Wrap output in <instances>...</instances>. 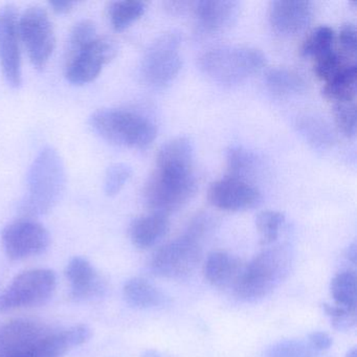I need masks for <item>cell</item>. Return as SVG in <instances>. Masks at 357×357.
I'll list each match as a JSON object with an SVG mask.
<instances>
[{
    "mask_svg": "<svg viewBox=\"0 0 357 357\" xmlns=\"http://www.w3.org/2000/svg\"><path fill=\"white\" fill-rule=\"evenodd\" d=\"M91 340L85 325L55 329L34 319H14L0 325V357H64Z\"/></svg>",
    "mask_w": 357,
    "mask_h": 357,
    "instance_id": "cell-1",
    "label": "cell"
},
{
    "mask_svg": "<svg viewBox=\"0 0 357 357\" xmlns=\"http://www.w3.org/2000/svg\"><path fill=\"white\" fill-rule=\"evenodd\" d=\"M28 195L20 206L24 218H34L51 212L61 199L66 185V171L59 152L45 146L29 169Z\"/></svg>",
    "mask_w": 357,
    "mask_h": 357,
    "instance_id": "cell-2",
    "label": "cell"
},
{
    "mask_svg": "<svg viewBox=\"0 0 357 357\" xmlns=\"http://www.w3.org/2000/svg\"><path fill=\"white\" fill-rule=\"evenodd\" d=\"M292 263L291 252L285 246L265 248L243 265L233 286L234 294L244 302L266 298L287 279Z\"/></svg>",
    "mask_w": 357,
    "mask_h": 357,
    "instance_id": "cell-3",
    "label": "cell"
},
{
    "mask_svg": "<svg viewBox=\"0 0 357 357\" xmlns=\"http://www.w3.org/2000/svg\"><path fill=\"white\" fill-rule=\"evenodd\" d=\"M91 128L99 137L121 147L144 149L156 137V127L143 114L121 108H103L89 119Z\"/></svg>",
    "mask_w": 357,
    "mask_h": 357,
    "instance_id": "cell-4",
    "label": "cell"
},
{
    "mask_svg": "<svg viewBox=\"0 0 357 357\" xmlns=\"http://www.w3.org/2000/svg\"><path fill=\"white\" fill-rule=\"evenodd\" d=\"M266 63L260 50L250 47H220L208 50L198 60L200 70L221 84H238Z\"/></svg>",
    "mask_w": 357,
    "mask_h": 357,
    "instance_id": "cell-5",
    "label": "cell"
},
{
    "mask_svg": "<svg viewBox=\"0 0 357 357\" xmlns=\"http://www.w3.org/2000/svg\"><path fill=\"white\" fill-rule=\"evenodd\" d=\"M192 174H178L156 169L144 188V200L151 212L168 216L183 208L196 191Z\"/></svg>",
    "mask_w": 357,
    "mask_h": 357,
    "instance_id": "cell-6",
    "label": "cell"
},
{
    "mask_svg": "<svg viewBox=\"0 0 357 357\" xmlns=\"http://www.w3.org/2000/svg\"><path fill=\"white\" fill-rule=\"evenodd\" d=\"M56 287L57 275L52 269L22 271L0 294V311L40 306L51 300Z\"/></svg>",
    "mask_w": 357,
    "mask_h": 357,
    "instance_id": "cell-7",
    "label": "cell"
},
{
    "mask_svg": "<svg viewBox=\"0 0 357 357\" xmlns=\"http://www.w3.org/2000/svg\"><path fill=\"white\" fill-rule=\"evenodd\" d=\"M181 37L178 33L160 35L148 47L141 62V76L150 86L160 89L170 84L183 66L179 47Z\"/></svg>",
    "mask_w": 357,
    "mask_h": 357,
    "instance_id": "cell-8",
    "label": "cell"
},
{
    "mask_svg": "<svg viewBox=\"0 0 357 357\" xmlns=\"http://www.w3.org/2000/svg\"><path fill=\"white\" fill-rule=\"evenodd\" d=\"M200 240L185 234L158 248L150 260L152 273L158 277L178 280L195 271L202 259Z\"/></svg>",
    "mask_w": 357,
    "mask_h": 357,
    "instance_id": "cell-9",
    "label": "cell"
},
{
    "mask_svg": "<svg viewBox=\"0 0 357 357\" xmlns=\"http://www.w3.org/2000/svg\"><path fill=\"white\" fill-rule=\"evenodd\" d=\"M20 37L37 70L45 68L56 45L53 24L43 8L34 6L26 10L18 22Z\"/></svg>",
    "mask_w": 357,
    "mask_h": 357,
    "instance_id": "cell-10",
    "label": "cell"
},
{
    "mask_svg": "<svg viewBox=\"0 0 357 357\" xmlns=\"http://www.w3.org/2000/svg\"><path fill=\"white\" fill-rule=\"evenodd\" d=\"M119 52V45L112 37L98 36L89 45L70 54L66 68L68 82L84 85L93 82Z\"/></svg>",
    "mask_w": 357,
    "mask_h": 357,
    "instance_id": "cell-11",
    "label": "cell"
},
{
    "mask_svg": "<svg viewBox=\"0 0 357 357\" xmlns=\"http://www.w3.org/2000/svg\"><path fill=\"white\" fill-rule=\"evenodd\" d=\"M1 243L10 260H24L43 254L51 244V235L38 221L20 218L3 229Z\"/></svg>",
    "mask_w": 357,
    "mask_h": 357,
    "instance_id": "cell-12",
    "label": "cell"
},
{
    "mask_svg": "<svg viewBox=\"0 0 357 357\" xmlns=\"http://www.w3.org/2000/svg\"><path fill=\"white\" fill-rule=\"evenodd\" d=\"M18 12L15 6L0 9V68L10 86L18 89L22 82Z\"/></svg>",
    "mask_w": 357,
    "mask_h": 357,
    "instance_id": "cell-13",
    "label": "cell"
},
{
    "mask_svg": "<svg viewBox=\"0 0 357 357\" xmlns=\"http://www.w3.org/2000/svg\"><path fill=\"white\" fill-rule=\"evenodd\" d=\"M208 199L215 208L239 212L254 208L260 202L261 195L257 188L245 181L225 177L211 185Z\"/></svg>",
    "mask_w": 357,
    "mask_h": 357,
    "instance_id": "cell-14",
    "label": "cell"
},
{
    "mask_svg": "<svg viewBox=\"0 0 357 357\" xmlns=\"http://www.w3.org/2000/svg\"><path fill=\"white\" fill-rule=\"evenodd\" d=\"M66 277L70 283V298L86 302L101 298L107 289L105 280L96 267L83 257H74L66 265Z\"/></svg>",
    "mask_w": 357,
    "mask_h": 357,
    "instance_id": "cell-15",
    "label": "cell"
},
{
    "mask_svg": "<svg viewBox=\"0 0 357 357\" xmlns=\"http://www.w3.org/2000/svg\"><path fill=\"white\" fill-rule=\"evenodd\" d=\"M312 18V5L301 0H275L269 7L271 26L280 34L292 35L304 30Z\"/></svg>",
    "mask_w": 357,
    "mask_h": 357,
    "instance_id": "cell-16",
    "label": "cell"
},
{
    "mask_svg": "<svg viewBox=\"0 0 357 357\" xmlns=\"http://www.w3.org/2000/svg\"><path fill=\"white\" fill-rule=\"evenodd\" d=\"M240 3L234 0H202L194 3V15L202 30L218 32L235 22Z\"/></svg>",
    "mask_w": 357,
    "mask_h": 357,
    "instance_id": "cell-17",
    "label": "cell"
},
{
    "mask_svg": "<svg viewBox=\"0 0 357 357\" xmlns=\"http://www.w3.org/2000/svg\"><path fill=\"white\" fill-rule=\"evenodd\" d=\"M158 169L178 174L193 173L194 146L187 137L170 139L158 154Z\"/></svg>",
    "mask_w": 357,
    "mask_h": 357,
    "instance_id": "cell-18",
    "label": "cell"
},
{
    "mask_svg": "<svg viewBox=\"0 0 357 357\" xmlns=\"http://www.w3.org/2000/svg\"><path fill=\"white\" fill-rule=\"evenodd\" d=\"M243 268L241 261L227 252L208 255L204 264V275L211 285L218 288H233Z\"/></svg>",
    "mask_w": 357,
    "mask_h": 357,
    "instance_id": "cell-19",
    "label": "cell"
},
{
    "mask_svg": "<svg viewBox=\"0 0 357 357\" xmlns=\"http://www.w3.org/2000/svg\"><path fill=\"white\" fill-rule=\"evenodd\" d=\"M170 227L168 216L150 212L137 217L129 227V237L133 245L141 250L152 248L167 235Z\"/></svg>",
    "mask_w": 357,
    "mask_h": 357,
    "instance_id": "cell-20",
    "label": "cell"
},
{
    "mask_svg": "<svg viewBox=\"0 0 357 357\" xmlns=\"http://www.w3.org/2000/svg\"><path fill=\"white\" fill-rule=\"evenodd\" d=\"M125 301L137 309H152L164 306L167 298L164 292L142 278L129 279L123 287Z\"/></svg>",
    "mask_w": 357,
    "mask_h": 357,
    "instance_id": "cell-21",
    "label": "cell"
},
{
    "mask_svg": "<svg viewBox=\"0 0 357 357\" xmlns=\"http://www.w3.org/2000/svg\"><path fill=\"white\" fill-rule=\"evenodd\" d=\"M356 64L344 66L335 76L326 82L323 95L335 103L354 102L356 96Z\"/></svg>",
    "mask_w": 357,
    "mask_h": 357,
    "instance_id": "cell-22",
    "label": "cell"
},
{
    "mask_svg": "<svg viewBox=\"0 0 357 357\" xmlns=\"http://www.w3.org/2000/svg\"><path fill=\"white\" fill-rule=\"evenodd\" d=\"M330 294L336 306L356 311V273L350 269L336 273L330 283Z\"/></svg>",
    "mask_w": 357,
    "mask_h": 357,
    "instance_id": "cell-23",
    "label": "cell"
},
{
    "mask_svg": "<svg viewBox=\"0 0 357 357\" xmlns=\"http://www.w3.org/2000/svg\"><path fill=\"white\" fill-rule=\"evenodd\" d=\"M267 86L275 95L281 97L298 95L306 89L307 83L296 70L285 68H273L266 74Z\"/></svg>",
    "mask_w": 357,
    "mask_h": 357,
    "instance_id": "cell-24",
    "label": "cell"
},
{
    "mask_svg": "<svg viewBox=\"0 0 357 357\" xmlns=\"http://www.w3.org/2000/svg\"><path fill=\"white\" fill-rule=\"evenodd\" d=\"M146 10V3L137 0L114 1L108 8L110 24L116 31H124L139 20Z\"/></svg>",
    "mask_w": 357,
    "mask_h": 357,
    "instance_id": "cell-25",
    "label": "cell"
},
{
    "mask_svg": "<svg viewBox=\"0 0 357 357\" xmlns=\"http://www.w3.org/2000/svg\"><path fill=\"white\" fill-rule=\"evenodd\" d=\"M298 131L309 144L317 148H326L334 141L329 125L314 116H304L298 121Z\"/></svg>",
    "mask_w": 357,
    "mask_h": 357,
    "instance_id": "cell-26",
    "label": "cell"
},
{
    "mask_svg": "<svg viewBox=\"0 0 357 357\" xmlns=\"http://www.w3.org/2000/svg\"><path fill=\"white\" fill-rule=\"evenodd\" d=\"M256 155L243 146L233 145L227 150V168L231 178L244 181L256 165Z\"/></svg>",
    "mask_w": 357,
    "mask_h": 357,
    "instance_id": "cell-27",
    "label": "cell"
},
{
    "mask_svg": "<svg viewBox=\"0 0 357 357\" xmlns=\"http://www.w3.org/2000/svg\"><path fill=\"white\" fill-rule=\"evenodd\" d=\"M334 37V31L330 26H317L303 41L301 54L305 57L317 59L319 56L332 51Z\"/></svg>",
    "mask_w": 357,
    "mask_h": 357,
    "instance_id": "cell-28",
    "label": "cell"
},
{
    "mask_svg": "<svg viewBox=\"0 0 357 357\" xmlns=\"http://www.w3.org/2000/svg\"><path fill=\"white\" fill-rule=\"evenodd\" d=\"M264 357H321L308 340H285L275 342L266 349Z\"/></svg>",
    "mask_w": 357,
    "mask_h": 357,
    "instance_id": "cell-29",
    "label": "cell"
},
{
    "mask_svg": "<svg viewBox=\"0 0 357 357\" xmlns=\"http://www.w3.org/2000/svg\"><path fill=\"white\" fill-rule=\"evenodd\" d=\"M284 221L285 217L277 211H263L257 215L256 227L260 237L261 245H271L278 239Z\"/></svg>",
    "mask_w": 357,
    "mask_h": 357,
    "instance_id": "cell-30",
    "label": "cell"
},
{
    "mask_svg": "<svg viewBox=\"0 0 357 357\" xmlns=\"http://www.w3.org/2000/svg\"><path fill=\"white\" fill-rule=\"evenodd\" d=\"M314 60V66H313L314 74L317 75L319 80L325 81V82L335 76L344 66L350 64L344 60L342 55L336 53L333 50L319 56Z\"/></svg>",
    "mask_w": 357,
    "mask_h": 357,
    "instance_id": "cell-31",
    "label": "cell"
},
{
    "mask_svg": "<svg viewBox=\"0 0 357 357\" xmlns=\"http://www.w3.org/2000/svg\"><path fill=\"white\" fill-rule=\"evenodd\" d=\"M132 175V168L129 165L118 162L112 165L106 171L104 192L106 195L116 196L125 187Z\"/></svg>",
    "mask_w": 357,
    "mask_h": 357,
    "instance_id": "cell-32",
    "label": "cell"
},
{
    "mask_svg": "<svg viewBox=\"0 0 357 357\" xmlns=\"http://www.w3.org/2000/svg\"><path fill=\"white\" fill-rule=\"evenodd\" d=\"M323 310L329 319L332 327L337 331H349L356 325V311L342 308L334 304L323 305Z\"/></svg>",
    "mask_w": 357,
    "mask_h": 357,
    "instance_id": "cell-33",
    "label": "cell"
},
{
    "mask_svg": "<svg viewBox=\"0 0 357 357\" xmlns=\"http://www.w3.org/2000/svg\"><path fill=\"white\" fill-rule=\"evenodd\" d=\"M336 126L346 137H354L356 132V107L354 102L334 104Z\"/></svg>",
    "mask_w": 357,
    "mask_h": 357,
    "instance_id": "cell-34",
    "label": "cell"
},
{
    "mask_svg": "<svg viewBox=\"0 0 357 357\" xmlns=\"http://www.w3.org/2000/svg\"><path fill=\"white\" fill-rule=\"evenodd\" d=\"M97 37V28L93 22L82 20V22H78L73 29L70 40H68L70 55L78 50L82 49L83 47L95 40Z\"/></svg>",
    "mask_w": 357,
    "mask_h": 357,
    "instance_id": "cell-35",
    "label": "cell"
},
{
    "mask_svg": "<svg viewBox=\"0 0 357 357\" xmlns=\"http://www.w3.org/2000/svg\"><path fill=\"white\" fill-rule=\"evenodd\" d=\"M338 41H340L342 57L344 59L355 58V55H356V28L354 24L348 22L340 28Z\"/></svg>",
    "mask_w": 357,
    "mask_h": 357,
    "instance_id": "cell-36",
    "label": "cell"
},
{
    "mask_svg": "<svg viewBox=\"0 0 357 357\" xmlns=\"http://www.w3.org/2000/svg\"><path fill=\"white\" fill-rule=\"evenodd\" d=\"M308 342L315 349V350L321 352V351L328 350L333 344L331 336L325 332L317 331L308 335Z\"/></svg>",
    "mask_w": 357,
    "mask_h": 357,
    "instance_id": "cell-37",
    "label": "cell"
},
{
    "mask_svg": "<svg viewBox=\"0 0 357 357\" xmlns=\"http://www.w3.org/2000/svg\"><path fill=\"white\" fill-rule=\"evenodd\" d=\"M49 5L56 13L66 14L72 11L76 3H73V1H59V0H57V1H51Z\"/></svg>",
    "mask_w": 357,
    "mask_h": 357,
    "instance_id": "cell-38",
    "label": "cell"
},
{
    "mask_svg": "<svg viewBox=\"0 0 357 357\" xmlns=\"http://www.w3.org/2000/svg\"><path fill=\"white\" fill-rule=\"evenodd\" d=\"M346 257L353 264H356V244L353 243L352 245L349 246L348 250H347Z\"/></svg>",
    "mask_w": 357,
    "mask_h": 357,
    "instance_id": "cell-39",
    "label": "cell"
},
{
    "mask_svg": "<svg viewBox=\"0 0 357 357\" xmlns=\"http://www.w3.org/2000/svg\"><path fill=\"white\" fill-rule=\"evenodd\" d=\"M142 357H162L158 351L155 350H147L143 353Z\"/></svg>",
    "mask_w": 357,
    "mask_h": 357,
    "instance_id": "cell-40",
    "label": "cell"
},
{
    "mask_svg": "<svg viewBox=\"0 0 357 357\" xmlns=\"http://www.w3.org/2000/svg\"><path fill=\"white\" fill-rule=\"evenodd\" d=\"M346 357H357L356 348H352L347 352Z\"/></svg>",
    "mask_w": 357,
    "mask_h": 357,
    "instance_id": "cell-41",
    "label": "cell"
}]
</instances>
